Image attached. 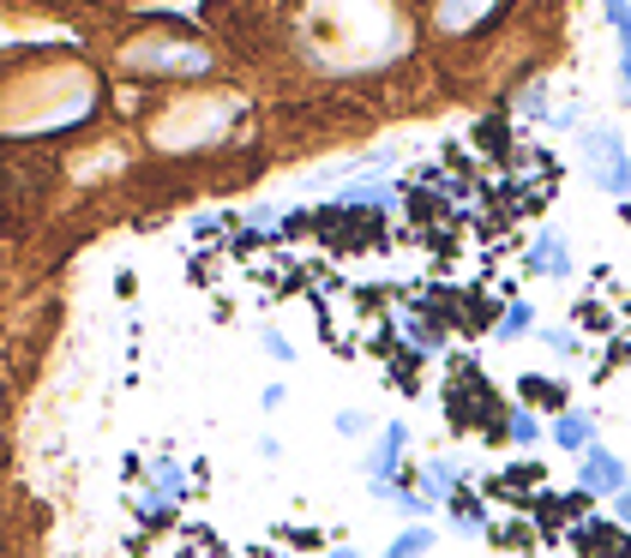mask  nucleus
<instances>
[{"label":"nucleus","mask_w":631,"mask_h":558,"mask_svg":"<svg viewBox=\"0 0 631 558\" xmlns=\"http://www.w3.org/2000/svg\"><path fill=\"white\" fill-rule=\"evenodd\" d=\"M247 229H253V234H271V229H283L277 204H253V211H247Z\"/></svg>","instance_id":"nucleus-21"},{"label":"nucleus","mask_w":631,"mask_h":558,"mask_svg":"<svg viewBox=\"0 0 631 558\" xmlns=\"http://www.w3.org/2000/svg\"><path fill=\"white\" fill-rule=\"evenodd\" d=\"M403 450H409V420H385V427H379L373 457H367V487H373V480H398Z\"/></svg>","instance_id":"nucleus-9"},{"label":"nucleus","mask_w":631,"mask_h":558,"mask_svg":"<svg viewBox=\"0 0 631 558\" xmlns=\"http://www.w3.org/2000/svg\"><path fill=\"white\" fill-rule=\"evenodd\" d=\"M535 325V313H530V301H505V313L493 318V343H518L523 331Z\"/></svg>","instance_id":"nucleus-13"},{"label":"nucleus","mask_w":631,"mask_h":558,"mask_svg":"<svg viewBox=\"0 0 631 558\" xmlns=\"http://www.w3.org/2000/svg\"><path fill=\"white\" fill-rule=\"evenodd\" d=\"M102 102V84L91 67L79 61H49V67H24L7 84V132L12 139H37L54 126H79L91 121Z\"/></svg>","instance_id":"nucleus-2"},{"label":"nucleus","mask_w":631,"mask_h":558,"mask_svg":"<svg viewBox=\"0 0 631 558\" xmlns=\"http://www.w3.org/2000/svg\"><path fill=\"white\" fill-rule=\"evenodd\" d=\"M601 19L620 37V54H631V0H601Z\"/></svg>","instance_id":"nucleus-15"},{"label":"nucleus","mask_w":631,"mask_h":558,"mask_svg":"<svg viewBox=\"0 0 631 558\" xmlns=\"http://www.w3.org/2000/svg\"><path fill=\"white\" fill-rule=\"evenodd\" d=\"M331 427H337V433H343V438H361L367 427H373V420H367V415H361V408H337V420H331Z\"/></svg>","instance_id":"nucleus-20"},{"label":"nucleus","mask_w":631,"mask_h":558,"mask_svg":"<svg viewBox=\"0 0 631 558\" xmlns=\"http://www.w3.org/2000/svg\"><path fill=\"white\" fill-rule=\"evenodd\" d=\"M325 558H361L355 547H337V552H325Z\"/></svg>","instance_id":"nucleus-26"},{"label":"nucleus","mask_w":631,"mask_h":558,"mask_svg":"<svg viewBox=\"0 0 631 558\" xmlns=\"http://www.w3.org/2000/svg\"><path fill=\"white\" fill-rule=\"evenodd\" d=\"M620 487H631L625 480V463L613 457V450H601V445H590L578 457V493H590V498H613Z\"/></svg>","instance_id":"nucleus-7"},{"label":"nucleus","mask_w":631,"mask_h":558,"mask_svg":"<svg viewBox=\"0 0 631 558\" xmlns=\"http://www.w3.org/2000/svg\"><path fill=\"white\" fill-rule=\"evenodd\" d=\"M458 487H463V463L458 457H428L421 463V498H428V505H451Z\"/></svg>","instance_id":"nucleus-10"},{"label":"nucleus","mask_w":631,"mask_h":558,"mask_svg":"<svg viewBox=\"0 0 631 558\" xmlns=\"http://www.w3.org/2000/svg\"><path fill=\"white\" fill-rule=\"evenodd\" d=\"M301 37L319 72H379L409 54V19L391 0H307Z\"/></svg>","instance_id":"nucleus-1"},{"label":"nucleus","mask_w":631,"mask_h":558,"mask_svg":"<svg viewBox=\"0 0 631 558\" xmlns=\"http://www.w3.org/2000/svg\"><path fill=\"white\" fill-rule=\"evenodd\" d=\"M578 156H583V174L590 186H601L608 199H625L631 193V151L613 126H583L578 132Z\"/></svg>","instance_id":"nucleus-5"},{"label":"nucleus","mask_w":631,"mask_h":558,"mask_svg":"<svg viewBox=\"0 0 631 558\" xmlns=\"http://www.w3.org/2000/svg\"><path fill=\"white\" fill-rule=\"evenodd\" d=\"M428 552H433V528H428V523H409L379 558H428Z\"/></svg>","instance_id":"nucleus-12"},{"label":"nucleus","mask_w":631,"mask_h":558,"mask_svg":"<svg viewBox=\"0 0 631 558\" xmlns=\"http://www.w3.org/2000/svg\"><path fill=\"white\" fill-rule=\"evenodd\" d=\"M541 343H548L553 355H578V331H565V325H548V331H541Z\"/></svg>","instance_id":"nucleus-19"},{"label":"nucleus","mask_w":631,"mask_h":558,"mask_svg":"<svg viewBox=\"0 0 631 558\" xmlns=\"http://www.w3.org/2000/svg\"><path fill=\"white\" fill-rule=\"evenodd\" d=\"M553 445H560V450H578V457H583V450L595 445V415H583V408L560 415V420H553Z\"/></svg>","instance_id":"nucleus-11"},{"label":"nucleus","mask_w":631,"mask_h":558,"mask_svg":"<svg viewBox=\"0 0 631 558\" xmlns=\"http://www.w3.org/2000/svg\"><path fill=\"white\" fill-rule=\"evenodd\" d=\"M505 438H511V445H535V438H541V420L530 415V408H518V415L505 420Z\"/></svg>","instance_id":"nucleus-18"},{"label":"nucleus","mask_w":631,"mask_h":558,"mask_svg":"<svg viewBox=\"0 0 631 558\" xmlns=\"http://www.w3.org/2000/svg\"><path fill=\"white\" fill-rule=\"evenodd\" d=\"M114 67L133 72V79H211L217 72V54L193 37H133Z\"/></svg>","instance_id":"nucleus-4"},{"label":"nucleus","mask_w":631,"mask_h":558,"mask_svg":"<svg viewBox=\"0 0 631 558\" xmlns=\"http://www.w3.org/2000/svg\"><path fill=\"white\" fill-rule=\"evenodd\" d=\"M620 84H625V97H631V54H620Z\"/></svg>","instance_id":"nucleus-25"},{"label":"nucleus","mask_w":631,"mask_h":558,"mask_svg":"<svg viewBox=\"0 0 631 558\" xmlns=\"http://www.w3.org/2000/svg\"><path fill=\"white\" fill-rule=\"evenodd\" d=\"M511 114H518V121H541V114H548V79H530L518 91V102H511Z\"/></svg>","instance_id":"nucleus-14"},{"label":"nucleus","mask_w":631,"mask_h":558,"mask_svg":"<svg viewBox=\"0 0 631 558\" xmlns=\"http://www.w3.org/2000/svg\"><path fill=\"white\" fill-rule=\"evenodd\" d=\"M613 517H620V523L631 528V487H620V493H613Z\"/></svg>","instance_id":"nucleus-24"},{"label":"nucleus","mask_w":631,"mask_h":558,"mask_svg":"<svg viewBox=\"0 0 631 558\" xmlns=\"http://www.w3.org/2000/svg\"><path fill=\"white\" fill-rule=\"evenodd\" d=\"M523 271H530V276H548V283H565V276H571V246H565V234H560V229H541L535 241H530V258H523Z\"/></svg>","instance_id":"nucleus-8"},{"label":"nucleus","mask_w":631,"mask_h":558,"mask_svg":"<svg viewBox=\"0 0 631 558\" xmlns=\"http://www.w3.org/2000/svg\"><path fill=\"white\" fill-rule=\"evenodd\" d=\"M234 121H241V102L234 97H187V102H169L151 121V144L169 156H193V151L223 144Z\"/></svg>","instance_id":"nucleus-3"},{"label":"nucleus","mask_w":631,"mask_h":558,"mask_svg":"<svg viewBox=\"0 0 631 558\" xmlns=\"http://www.w3.org/2000/svg\"><path fill=\"white\" fill-rule=\"evenodd\" d=\"M578 114H583L578 102H565V109H553V114H548V126H553V132H583V126H578Z\"/></svg>","instance_id":"nucleus-22"},{"label":"nucleus","mask_w":631,"mask_h":558,"mask_svg":"<svg viewBox=\"0 0 631 558\" xmlns=\"http://www.w3.org/2000/svg\"><path fill=\"white\" fill-rule=\"evenodd\" d=\"M505 7H511V0H433V31L451 37V42H463V37L488 31Z\"/></svg>","instance_id":"nucleus-6"},{"label":"nucleus","mask_w":631,"mask_h":558,"mask_svg":"<svg viewBox=\"0 0 631 558\" xmlns=\"http://www.w3.org/2000/svg\"><path fill=\"white\" fill-rule=\"evenodd\" d=\"M518 390L530 396V403H541V408H560V403H565V385H560V378H535V373H530Z\"/></svg>","instance_id":"nucleus-16"},{"label":"nucleus","mask_w":631,"mask_h":558,"mask_svg":"<svg viewBox=\"0 0 631 558\" xmlns=\"http://www.w3.org/2000/svg\"><path fill=\"white\" fill-rule=\"evenodd\" d=\"M259 348H266V355H271L277 366H289V361H296V343H289V336L277 331V325H259Z\"/></svg>","instance_id":"nucleus-17"},{"label":"nucleus","mask_w":631,"mask_h":558,"mask_svg":"<svg viewBox=\"0 0 631 558\" xmlns=\"http://www.w3.org/2000/svg\"><path fill=\"white\" fill-rule=\"evenodd\" d=\"M283 403H289V390H283V385H266V390H259V408H266V415H277Z\"/></svg>","instance_id":"nucleus-23"}]
</instances>
